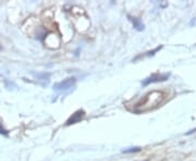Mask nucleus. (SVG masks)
<instances>
[{"label":"nucleus","mask_w":196,"mask_h":161,"mask_svg":"<svg viewBox=\"0 0 196 161\" xmlns=\"http://www.w3.org/2000/svg\"><path fill=\"white\" fill-rule=\"evenodd\" d=\"M128 19H129V21L133 24V27L136 29V31H139V32L144 31V27H145V26H144V23L139 18H135V16L129 15L128 14Z\"/></svg>","instance_id":"5"},{"label":"nucleus","mask_w":196,"mask_h":161,"mask_svg":"<svg viewBox=\"0 0 196 161\" xmlns=\"http://www.w3.org/2000/svg\"><path fill=\"white\" fill-rule=\"evenodd\" d=\"M170 74L169 73H165V74H159V73H155V74H152L150 76L146 77L145 80H142V85L143 86H147L149 84L153 83H159V82H165L169 78Z\"/></svg>","instance_id":"3"},{"label":"nucleus","mask_w":196,"mask_h":161,"mask_svg":"<svg viewBox=\"0 0 196 161\" xmlns=\"http://www.w3.org/2000/svg\"><path fill=\"white\" fill-rule=\"evenodd\" d=\"M0 134H3V135H8V131H5L2 127V124H0Z\"/></svg>","instance_id":"9"},{"label":"nucleus","mask_w":196,"mask_h":161,"mask_svg":"<svg viewBox=\"0 0 196 161\" xmlns=\"http://www.w3.org/2000/svg\"><path fill=\"white\" fill-rule=\"evenodd\" d=\"M32 75L34 76L38 82H43V85H47L49 83V78H50V74L49 73H35L32 72Z\"/></svg>","instance_id":"6"},{"label":"nucleus","mask_w":196,"mask_h":161,"mask_svg":"<svg viewBox=\"0 0 196 161\" xmlns=\"http://www.w3.org/2000/svg\"><path fill=\"white\" fill-rule=\"evenodd\" d=\"M161 48H162V46H159V47H157V48H155L154 50H152V51H147L146 52V56H147V57H152V56H154L156 52L159 51Z\"/></svg>","instance_id":"8"},{"label":"nucleus","mask_w":196,"mask_h":161,"mask_svg":"<svg viewBox=\"0 0 196 161\" xmlns=\"http://www.w3.org/2000/svg\"><path fill=\"white\" fill-rule=\"evenodd\" d=\"M0 49H1V47H0Z\"/></svg>","instance_id":"10"},{"label":"nucleus","mask_w":196,"mask_h":161,"mask_svg":"<svg viewBox=\"0 0 196 161\" xmlns=\"http://www.w3.org/2000/svg\"><path fill=\"white\" fill-rule=\"evenodd\" d=\"M84 117H85V111H84V110H77V111L74 112L73 115H71V117L67 120L65 124L71 125V124H75V123H78L81 120H83Z\"/></svg>","instance_id":"4"},{"label":"nucleus","mask_w":196,"mask_h":161,"mask_svg":"<svg viewBox=\"0 0 196 161\" xmlns=\"http://www.w3.org/2000/svg\"><path fill=\"white\" fill-rule=\"evenodd\" d=\"M141 147H132V148H128V149H123L122 152L123 153H131V152H139L141 151Z\"/></svg>","instance_id":"7"},{"label":"nucleus","mask_w":196,"mask_h":161,"mask_svg":"<svg viewBox=\"0 0 196 161\" xmlns=\"http://www.w3.org/2000/svg\"><path fill=\"white\" fill-rule=\"evenodd\" d=\"M162 97V93L159 91H153V93L147 94L146 96L142 99L139 104H135V108H137V111H146L148 109H152L154 107H156L158 104H160Z\"/></svg>","instance_id":"1"},{"label":"nucleus","mask_w":196,"mask_h":161,"mask_svg":"<svg viewBox=\"0 0 196 161\" xmlns=\"http://www.w3.org/2000/svg\"><path fill=\"white\" fill-rule=\"evenodd\" d=\"M76 83V78L75 77H68L65 80H61L59 83L53 85V91H65L69 89L73 88L74 85Z\"/></svg>","instance_id":"2"}]
</instances>
